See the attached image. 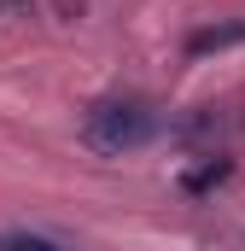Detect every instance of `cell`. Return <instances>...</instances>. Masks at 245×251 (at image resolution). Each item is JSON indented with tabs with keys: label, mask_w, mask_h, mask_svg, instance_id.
<instances>
[{
	"label": "cell",
	"mask_w": 245,
	"mask_h": 251,
	"mask_svg": "<svg viewBox=\"0 0 245 251\" xmlns=\"http://www.w3.org/2000/svg\"><path fill=\"white\" fill-rule=\"evenodd\" d=\"M0 12H29V0H0Z\"/></svg>",
	"instance_id": "obj_5"
},
{
	"label": "cell",
	"mask_w": 245,
	"mask_h": 251,
	"mask_svg": "<svg viewBox=\"0 0 245 251\" xmlns=\"http://www.w3.org/2000/svg\"><path fill=\"white\" fill-rule=\"evenodd\" d=\"M245 41V24H204L187 35V59H204V53H222V47H240Z\"/></svg>",
	"instance_id": "obj_2"
},
{
	"label": "cell",
	"mask_w": 245,
	"mask_h": 251,
	"mask_svg": "<svg viewBox=\"0 0 245 251\" xmlns=\"http://www.w3.org/2000/svg\"><path fill=\"white\" fill-rule=\"evenodd\" d=\"M152 134H158V111L140 94H105L82 111V146L99 158H122V152L146 146Z\"/></svg>",
	"instance_id": "obj_1"
},
{
	"label": "cell",
	"mask_w": 245,
	"mask_h": 251,
	"mask_svg": "<svg viewBox=\"0 0 245 251\" xmlns=\"http://www.w3.org/2000/svg\"><path fill=\"white\" fill-rule=\"evenodd\" d=\"M198 158H204V164L181 176V187H187V193H210L222 176H228V170H234V158H228V152H198Z\"/></svg>",
	"instance_id": "obj_3"
},
{
	"label": "cell",
	"mask_w": 245,
	"mask_h": 251,
	"mask_svg": "<svg viewBox=\"0 0 245 251\" xmlns=\"http://www.w3.org/2000/svg\"><path fill=\"white\" fill-rule=\"evenodd\" d=\"M0 251H70V246L47 240V234H29V228H12V234H0Z\"/></svg>",
	"instance_id": "obj_4"
}]
</instances>
